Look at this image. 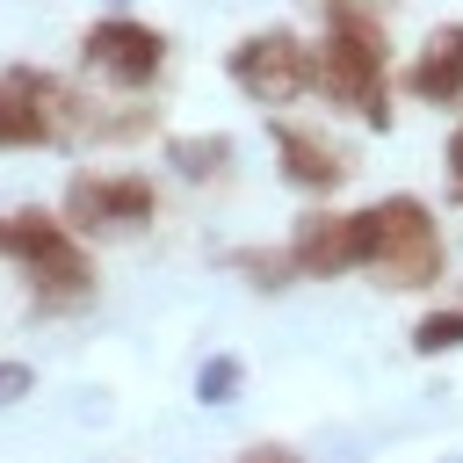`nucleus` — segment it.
<instances>
[{
  "label": "nucleus",
  "mask_w": 463,
  "mask_h": 463,
  "mask_svg": "<svg viewBox=\"0 0 463 463\" xmlns=\"http://www.w3.org/2000/svg\"><path fill=\"white\" fill-rule=\"evenodd\" d=\"M232 463H304V456H297L289 441H253V449H239Z\"/></svg>",
  "instance_id": "nucleus-17"
},
{
  "label": "nucleus",
  "mask_w": 463,
  "mask_h": 463,
  "mask_svg": "<svg viewBox=\"0 0 463 463\" xmlns=\"http://www.w3.org/2000/svg\"><path fill=\"white\" fill-rule=\"evenodd\" d=\"M224 72L260 109H282V101H297V94L318 87V43H304L297 29H253L246 43H232Z\"/></svg>",
  "instance_id": "nucleus-4"
},
{
  "label": "nucleus",
  "mask_w": 463,
  "mask_h": 463,
  "mask_svg": "<svg viewBox=\"0 0 463 463\" xmlns=\"http://www.w3.org/2000/svg\"><path fill=\"white\" fill-rule=\"evenodd\" d=\"M268 145H275L282 181H289V188H304V195H333V188L347 181L340 145H326V137H318V130H304V123H268Z\"/></svg>",
  "instance_id": "nucleus-8"
},
{
  "label": "nucleus",
  "mask_w": 463,
  "mask_h": 463,
  "mask_svg": "<svg viewBox=\"0 0 463 463\" xmlns=\"http://www.w3.org/2000/svg\"><path fill=\"white\" fill-rule=\"evenodd\" d=\"M239 275H253V289H282L297 268H289V253H253V246H239V253H224Z\"/></svg>",
  "instance_id": "nucleus-13"
},
{
  "label": "nucleus",
  "mask_w": 463,
  "mask_h": 463,
  "mask_svg": "<svg viewBox=\"0 0 463 463\" xmlns=\"http://www.w3.org/2000/svg\"><path fill=\"white\" fill-rule=\"evenodd\" d=\"M36 145H58V130H51L43 109L0 72V152H36Z\"/></svg>",
  "instance_id": "nucleus-11"
},
{
  "label": "nucleus",
  "mask_w": 463,
  "mask_h": 463,
  "mask_svg": "<svg viewBox=\"0 0 463 463\" xmlns=\"http://www.w3.org/2000/svg\"><path fill=\"white\" fill-rule=\"evenodd\" d=\"M80 65L101 80V87H123V94H145L166 65V36L152 22H130V14H101L87 36H80Z\"/></svg>",
  "instance_id": "nucleus-5"
},
{
  "label": "nucleus",
  "mask_w": 463,
  "mask_h": 463,
  "mask_svg": "<svg viewBox=\"0 0 463 463\" xmlns=\"http://www.w3.org/2000/svg\"><path fill=\"white\" fill-rule=\"evenodd\" d=\"M412 347L420 354H441V347H463V311H427L412 326Z\"/></svg>",
  "instance_id": "nucleus-14"
},
{
  "label": "nucleus",
  "mask_w": 463,
  "mask_h": 463,
  "mask_svg": "<svg viewBox=\"0 0 463 463\" xmlns=\"http://www.w3.org/2000/svg\"><path fill=\"white\" fill-rule=\"evenodd\" d=\"M239 383H246L239 354H210V362L195 369V398H203V405H224V398H239Z\"/></svg>",
  "instance_id": "nucleus-12"
},
{
  "label": "nucleus",
  "mask_w": 463,
  "mask_h": 463,
  "mask_svg": "<svg viewBox=\"0 0 463 463\" xmlns=\"http://www.w3.org/2000/svg\"><path fill=\"white\" fill-rule=\"evenodd\" d=\"M391 43H383V22L376 14H326V36H318V94L333 109H354L369 130H391Z\"/></svg>",
  "instance_id": "nucleus-2"
},
{
  "label": "nucleus",
  "mask_w": 463,
  "mask_h": 463,
  "mask_svg": "<svg viewBox=\"0 0 463 463\" xmlns=\"http://www.w3.org/2000/svg\"><path fill=\"white\" fill-rule=\"evenodd\" d=\"M166 166H174L181 181L210 188V181H224V174H232V137H224V130H203V137H166Z\"/></svg>",
  "instance_id": "nucleus-10"
},
{
  "label": "nucleus",
  "mask_w": 463,
  "mask_h": 463,
  "mask_svg": "<svg viewBox=\"0 0 463 463\" xmlns=\"http://www.w3.org/2000/svg\"><path fill=\"white\" fill-rule=\"evenodd\" d=\"M282 253H289V268H297V275H311V282H333V275L362 268L354 210H311V217H297V232L282 239Z\"/></svg>",
  "instance_id": "nucleus-7"
},
{
  "label": "nucleus",
  "mask_w": 463,
  "mask_h": 463,
  "mask_svg": "<svg viewBox=\"0 0 463 463\" xmlns=\"http://www.w3.org/2000/svg\"><path fill=\"white\" fill-rule=\"evenodd\" d=\"M354 246H362V268L383 289H434L441 268H449L441 224L420 195H383V203L354 210Z\"/></svg>",
  "instance_id": "nucleus-1"
},
{
  "label": "nucleus",
  "mask_w": 463,
  "mask_h": 463,
  "mask_svg": "<svg viewBox=\"0 0 463 463\" xmlns=\"http://www.w3.org/2000/svg\"><path fill=\"white\" fill-rule=\"evenodd\" d=\"M101 7H109V14H123V7H130V0H101Z\"/></svg>",
  "instance_id": "nucleus-19"
},
{
  "label": "nucleus",
  "mask_w": 463,
  "mask_h": 463,
  "mask_svg": "<svg viewBox=\"0 0 463 463\" xmlns=\"http://www.w3.org/2000/svg\"><path fill=\"white\" fill-rule=\"evenodd\" d=\"M441 166H449V203H463V123L449 130V145H441Z\"/></svg>",
  "instance_id": "nucleus-16"
},
{
  "label": "nucleus",
  "mask_w": 463,
  "mask_h": 463,
  "mask_svg": "<svg viewBox=\"0 0 463 463\" xmlns=\"http://www.w3.org/2000/svg\"><path fill=\"white\" fill-rule=\"evenodd\" d=\"M405 94L427 101V109H456V101H463V22H441V29L412 51Z\"/></svg>",
  "instance_id": "nucleus-9"
},
{
  "label": "nucleus",
  "mask_w": 463,
  "mask_h": 463,
  "mask_svg": "<svg viewBox=\"0 0 463 463\" xmlns=\"http://www.w3.org/2000/svg\"><path fill=\"white\" fill-rule=\"evenodd\" d=\"M29 391H36V369H29V362H0V412L22 405Z\"/></svg>",
  "instance_id": "nucleus-15"
},
{
  "label": "nucleus",
  "mask_w": 463,
  "mask_h": 463,
  "mask_svg": "<svg viewBox=\"0 0 463 463\" xmlns=\"http://www.w3.org/2000/svg\"><path fill=\"white\" fill-rule=\"evenodd\" d=\"M159 217V188L145 174H72L65 181V232H137Z\"/></svg>",
  "instance_id": "nucleus-6"
},
{
  "label": "nucleus",
  "mask_w": 463,
  "mask_h": 463,
  "mask_svg": "<svg viewBox=\"0 0 463 463\" xmlns=\"http://www.w3.org/2000/svg\"><path fill=\"white\" fill-rule=\"evenodd\" d=\"M0 260H22V268H29L36 311H72V304L94 297V260H87L80 239L65 232V217H51V210H14V217H0Z\"/></svg>",
  "instance_id": "nucleus-3"
},
{
  "label": "nucleus",
  "mask_w": 463,
  "mask_h": 463,
  "mask_svg": "<svg viewBox=\"0 0 463 463\" xmlns=\"http://www.w3.org/2000/svg\"><path fill=\"white\" fill-rule=\"evenodd\" d=\"M318 7H326V14H383L391 0H318Z\"/></svg>",
  "instance_id": "nucleus-18"
}]
</instances>
